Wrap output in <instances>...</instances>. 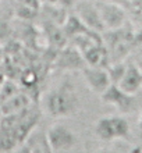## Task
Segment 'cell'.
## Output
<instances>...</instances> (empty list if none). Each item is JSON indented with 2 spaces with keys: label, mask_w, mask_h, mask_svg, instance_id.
I'll return each mask as SVG.
<instances>
[{
  "label": "cell",
  "mask_w": 142,
  "mask_h": 153,
  "mask_svg": "<svg viewBox=\"0 0 142 153\" xmlns=\"http://www.w3.org/2000/svg\"><path fill=\"white\" fill-rule=\"evenodd\" d=\"M42 105L45 113L50 117H70L80 109V97L75 88L68 81H65L43 95Z\"/></svg>",
  "instance_id": "cell-1"
},
{
  "label": "cell",
  "mask_w": 142,
  "mask_h": 153,
  "mask_svg": "<svg viewBox=\"0 0 142 153\" xmlns=\"http://www.w3.org/2000/svg\"><path fill=\"white\" fill-rule=\"evenodd\" d=\"M130 134V124L124 117H103L95 124V135L100 141L110 142L114 139H124Z\"/></svg>",
  "instance_id": "cell-2"
},
{
  "label": "cell",
  "mask_w": 142,
  "mask_h": 153,
  "mask_svg": "<svg viewBox=\"0 0 142 153\" xmlns=\"http://www.w3.org/2000/svg\"><path fill=\"white\" fill-rule=\"evenodd\" d=\"M48 139L52 152H71L77 146L78 137L63 124H54L48 129Z\"/></svg>",
  "instance_id": "cell-3"
},
{
  "label": "cell",
  "mask_w": 142,
  "mask_h": 153,
  "mask_svg": "<svg viewBox=\"0 0 142 153\" xmlns=\"http://www.w3.org/2000/svg\"><path fill=\"white\" fill-rule=\"evenodd\" d=\"M100 99L103 103L114 106L121 113H131L135 109V105H137L135 95L124 92L117 84L110 85L109 88L100 95Z\"/></svg>",
  "instance_id": "cell-4"
},
{
  "label": "cell",
  "mask_w": 142,
  "mask_h": 153,
  "mask_svg": "<svg viewBox=\"0 0 142 153\" xmlns=\"http://www.w3.org/2000/svg\"><path fill=\"white\" fill-rule=\"evenodd\" d=\"M81 74L84 76V79H85L86 85L89 86V89L96 95H99V96L112 85L109 71L105 67L86 64L81 70Z\"/></svg>",
  "instance_id": "cell-5"
},
{
  "label": "cell",
  "mask_w": 142,
  "mask_h": 153,
  "mask_svg": "<svg viewBox=\"0 0 142 153\" xmlns=\"http://www.w3.org/2000/svg\"><path fill=\"white\" fill-rule=\"evenodd\" d=\"M96 6L106 29L117 31L123 28L126 22V13L118 4L109 3V1H97Z\"/></svg>",
  "instance_id": "cell-6"
},
{
  "label": "cell",
  "mask_w": 142,
  "mask_h": 153,
  "mask_svg": "<svg viewBox=\"0 0 142 153\" xmlns=\"http://www.w3.org/2000/svg\"><path fill=\"white\" fill-rule=\"evenodd\" d=\"M17 149H18L17 152H52V148H50V143L48 139V131H41L38 127H35L27 135L24 141L18 145Z\"/></svg>",
  "instance_id": "cell-7"
},
{
  "label": "cell",
  "mask_w": 142,
  "mask_h": 153,
  "mask_svg": "<svg viewBox=\"0 0 142 153\" xmlns=\"http://www.w3.org/2000/svg\"><path fill=\"white\" fill-rule=\"evenodd\" d=\"M75 8H77V16L81 18V21L88 28L94 29L96 32L106 29L102 22L96 4H92L89 1H80V3H75Z\"/></svg>",
  "instance_id": "cell-8"
},
{
  "label": "cell",
  "mask_w": 142,
  "mask_h": 153,
  "mask_svg": "<svg viewBox=\"0 0 142 153\" xmlns=\"http://www.w3.org/2000/svg\"><path fill=\"white\" fill-rule=\"evenodd\" d=\"M85 65V59L75 46L61 49L60 54L56 59V67L60 70H65V71H71V70H80L81 71Z\"/></svg>",
  "instance_id": "cell-9"
},
{
  "label": "cell",
  "mask_w": 142,
  "mask_h": 153,
  "mask_svg": "<svg viewBox=\"0 0 142 153\" xmlns=\"http://www.w3.org/2000/svg\"><path fill=\"white\" fill-rule=\"evenodd\" d=\"M117 85L124 92L135 95L142 88V70L139 65L137 63H127L124 75Z\"/></svg>",
  "instance_id": "cell-10"
},
{
  "label": "cell",
  "mask_w": 142,
  "mask_h": 153,
  "mask_svg": "<svg viewBox=\"0 0 142 153\" xmlns=\"http://www.w3.org/2000/svg\"><path fill=\"white\" fill-rule=\"evenodd\" d=\"M29 106H31V99H29L28 95L18 92L14 96L10 97V99L1 102L0 110H1V113L4 116H11V114L20 113V111L25 110Z\"/></svg>",
  "instance_id": "cell-11"
},
{
  "label": "cell",
  "mask_w": 142,
  "mask_h": 153,
  "mask_svg": "<svg viewBox=\"0 0 142 153\" xmlns=\"http://www.w3.org/2000/svg\"><path fill=\"white\" fill-rule=\"evenodd\" d=\"M126 63H121V61H114L113 64H110L107 67V71H109L110 79H112V84H118L120 79L124 75V71H126Z\"/></svg>",
  "instance_id": "cell-12"
},
{
  "label": "cell",
  "mask_w": 142,
  "mask_h": 153,
  "mask_svg": "<svg viewBox=\"0 0 142 153\" xmlns=\"http://www.w3.org/2000/svg\"><path fill=\"white\" fill-rule=\"evenodd\" d=\"M20 92V89L14 82L11 81H6L0 85V102H4L10 99L11 96H14L16 93Z\"/></svg>",
  "instance_id": "cell-13"
},
{
  "label": "cell",
  "mask_w": 142,
  "mask_h": 153,
  "mask_svg": "<svg viewBox=\"0 0 142 153\" xmlns=\"http://www.w3.org/2000/svg\"><path fill=\"white\" fill-rule=\"evenodd\" d=\"M10 33V24H8V18L4 16L3 13H0V39L6 38Z\"/></svg>",
  "instance_id": "cell-14"
},
{
  "label": "cell",
  "mask_w": 142,
  "mask_h": 153,
  "mask_svg": "<svg viewBox=\"0 0 142 153\" xmlns=\"http://www.w3.org/2000/svg\"><path fill=\"white\" fill-rule=\"evenodd\" d=\"M139 129L142 131V106H141V113H139Z\"/></svg>",
  "instance_id": "cell-15"
},
{
  "label": "cell",
  "mask_w": 142,
  "mask_h": 153,
  "mask_svg": "<svg viewBox=\"0 0 142 153\" xmlns=\"http://www.w3.org/2000/svg\"><path fill=\"white\" fill-rule=\"evenodd\" d=\"M131 3H134V4H141L142 3V0H130Z\"/></svg>",
  "instance_id": "cell-16"
}]
</instances>
